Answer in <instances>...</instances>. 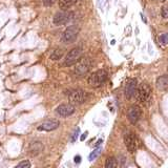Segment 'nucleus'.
I'll use <instances>...</instances> for the list:
<instances>
[{"label": "nucleus", "instance_id": "1", "mask_svg": "<svg viewBox=\"0 0 168 168\" xmlns=\"http://www.w3.org/2000/svg\"><path fill=\"white\" fill-rule=\"evenodd\" d=\"M106 80H107V73L105 72L104 69H99L89 76L88 84L91 87H100L104 84Z\"/></svg>", "mask_w": 168, "mask_h": 168}, {"label": "nucleus", "instance_id": "2", "mask_svg": "<svg viewBox=\"0 0 168 168\" xmlns=\"http://www.w3.org/2000/svg\"><path fill=\"white\" fill-rule=\"evenodd\" d=\"M74 12L67 11V10H63V11L58 12L57 14L54 16V19H53V22L54 24L56 25H63L68 23L69 21H72L74 19Z\"/></svg>", "mask_w": 168, "mask_h": 168}, {"label": "nucleus", "instance_id": "3", "mask_svg": "<svg viewBox=\"0 0 168 168\" xmlns=\"http://www.w3.org/2000/svg\"><path fill=\"white\" fill-rule=\"evenodd\" d=\"M91 67V61L89 58H80L76 63V67H75V74L78 77L84 76L86 75Z\"/></svg>", "mask_w": 168, "mask_h": 168}, {"label": "nucleus", "instance_id": "4", "mask_svg": "<svg viewBox=\"0 0 168 168\" xmlns=\"http://www.w3.org/2000/svg\"><path fill=\"white\" fill-rule=\"evenodd\" d=\"M150 95H151V88H150L149 84L143 82L138 86V89L136 93V98L141 103H145L149 99Z\"/></svg>", "mask_w": 168, "mask_h": 168}, {"label": "nucleus", "instance_id": "5", "mask_svg": "<svg viewBox=\"0 0 168 168\" xmlns=\"http://www.w3.org/2000/svg\"><path fill=\"white\" fill-rule=\"evenodd\" d=\"M68 100L74 105L82 104L87 100V93L82 89H75L68 94Z\"/></svg>", "mask_w": 168, "mask_h": 168}, {"label": "nucleus", "instance_id": "6", "mask_svg": "<svg viewBox=\"0 0 168 168\" xmlns=\"http://www.w3.org/2000/svg\"><path fill=\"white\" fill-rule=\"evenodd\" d=\"M82 55V48L81 47H75L72 50H69V53L66 55L65 59H64L63 65L65 66H72L78 62V60L81 58Z\"/></svg>", "mask_w": 168, "mask_h": 168}, {"label": "nucleus", "instance_id": "7", "mask_svg": "<svg viewBox=\"0 0 168 168\" xmlns=\"http://www.w3.org/2000/svg\"><path fill=\"white\" fill-rule=\"evenodd\" d=\"M79 28L76 25H71L64 30L63 35H62V41L64 43H73V42L77 39L78 34H79Z\"/></svg>", "mask_w": 168, "mask_h": 168}, {"label": "nucleus", "instance_id": "8", "mask_svg": "<svg viewBox=\"0 0 168 168\" xmlns=\"http://www.w3.org/2000/svg\"><path fill=\"white\" fill-rule=\"evenodd\" d=\"M124 143L129 152L136 151V150L139 148V145H140L139 139L137 138V136H136L133 132H127L126 135H125Z\"/></svg>", "mask_w": 168, "mask_h": 168}, {"label": "nucleus", "instance_id": "9", "mask_svg": "<svg viewBox=\"0 0 168 168\" xmlns=\"http://www.w3.org/2000/svg\"><path fill=\"white\" fill-rule=\"evenodd\" d=\"M137 89H138V82H137V80L136 79H129V80L127 81L124 88V95L126 97V99H131L132 97L136 96Z\"/></svg>", "mask_w": 168, "mask_h": 168}, {"label": "nucleus", "instance_id": "10", "mask_svg": "<svg viewBox=\"0 0 168 168\" xmlns=\"http://www.w3.org/2000/svg\"><path fill=\"white\" fill-rule=\"evenodd\" d=\"M141 116H142V110L137 105H132L128 110V113H127V118L131 124H136L140 120Z\"/></svg>", "mask_w": 168, "mask_h": 168}, {"label": "nucleus", "instance_id": "11", "mask_svg": "<svg viewBox=\"0 0 168 168\" xmlns=\"http://www.w3.org/2000/svg\"><path fill=\"white\" fill-rule=\"evenodd\" d=\"M60 125V122L58 120H55V119H53V120H46V121H44L43 123L38 126V130H42V131H52V130H55L57 129Z\"/></svg>", "mask_w": 168, "mask_h": 168}, {"label": "nucleus", "instance_id": "12", "mask_svg": "<svg viewBox=\"0 0 168 168\" xmlns=\"http://www.w3.org/2000/svg\"><path fill=\"white\" fill-rule=\"evenodd\" d=\"M56 113L61 117H68L72 116L75 113V106L71 104H61L56 108Z\"/></svg>", "mask_w": 168, "mask_h": 168}, {"label": "nucleus", "instance_id": "13", "mask_svg": "<svg viewBox=\"0 0 168 168\" xmlns=\"http://www.w3.org/2000/svg\"><path fill=\"white\" fill-rule=\"evenodd\" d=\"M42 150H43V144L41 142H39V141L33 142L30 145V153L32 156H38Z\"/></svg>", "mask_w": 168, "mask_h": 168}, {"label": "nucleus", "instance_id": "14", "mask_svg": "<svg viewBox=\"0 0 168 168\" xmlns=\"http://www.w3.org/2000/svg\"><path fill=\"white\" fill-rule=\"evenodd\" d=\"M157 87L161 91H167L168 89V76L164 75L158 78L157 80Z\"/></svg>", "mask_w": 168, "mask_h": 168}, {"label": "nucleus", "instance_id": "15", "mask_svg": "<svg viewBox=\"0 0 168 168\" xmlns=\"http://www.w3.org/2000/svg\"><path fill=\"white\" fill-rule=\"evenodd\" d=\"M78 0H59V6L62 10H67L75 3H77Z\"/></svg>", "mask_w": 168, "mask_h": 168}, {"label": "nucleus", "instance_id": "16", "mask_svg": "<svg viewBox=\"0 0 168 168\" xmlns=\"http://www.w3.org/2000/svg\"><path fill=\"white\" fill-rule=\"evenodd\" d=\"M64 52L63 50H60V48H57L53 52V54L50 55V59L52 60H59V59L62 58V56H63Z\"/></svg>", "mask_w": 168, "mask_h": 168}, {"label": "nucleus", "instance_id": "17", "mask_svg": "<svg viewBox=\"0 0 168 168\" xmlns=\"http://www.w3.org/2000/svg\"><path fill=\"white\" fill-rule=\"evenodd\" d=\"M105 167L106 168H115L117 167V160L115 158H108L105 163Z\"/></svg>", "mask_w": 168, "mask_h": 168}, {"label": "nucleus", "instance_id": "18", "mask_svg": "<svg viewBox=\"0 0 168 168\" xmlns=\"http://www.w3.org/2000/svg\"><path fill=\"white\" fill-rule=\"evenodd\" d=\"M101 153V148L100 147H97L95 150H93L91 151V153L89 154V157H88V159H89V161H94L95 159H97L98 158V156Z\"/></svg>", "mask_w": 168, "mask_h": 168}, {"label": "nucleus", "instance_id": "19", "mask_svg": "<svg viewBox=\"0 0 168 168\" xmlns=\"http://www.w3.org/2000/svg\"><path fill=\"white\" fill-rule=\"evenodd\" d=\"M159 42L163 45H166L168 44V33L166 34H162L161 36H159Z\"/></svg>", "mask_w": 168, "mask_h": 168}, {"label": "nucleus", "instance_id": "20", "mask_svg": "<svg viewBox=\"0 0 168 168\" xmlns=\"http://www.w3.org/2000/svg\"><path fill=\"white\" fill-rule=\"evenodd\" d=\"M161 15H162L163 18L167 19L168 18V6H163L161 8Z\"/></svg>", "mask_w": 168, "mask_h": 168}, {"label": "nucleus", "instance_id": "21", "mask_svg": "<svg viewBox=\"0 0 168 168\" xmlns=\"http://www.w3.org/2000/svg\"><path fill=\"white\" fill-rule=\"evenodd\" d=\"M17 167L18 168H28V167H30V163L28 162V161H23V162L19 163V164L17 165Z\"/></svg>", "mask_w": 168, "mask_h": 168}, {"label": "nucleus", "instance_id": "22", "mask_svg": "<svg viewBox=\"0 0 168 168\" xmlns=\"http://www.w3.org/2000/svg\"><path fill=\"white\" fill-rule=\"evenodd\" d=\"M42 1H43V4L45 6H50L55 2H57V0H42Z\"/></svg>", "mask_w": 168, "mask_h": 168}, {"label": "nucleus", "instance_id": "23", "mask_svg": "<svg viewBox=\"0 0 168 168\" xmlns=\"http://www.w3.org/2000/svg\"><path fill=\"white\" fill-rule=\"evenodd\" d=\"M79 132H80V128H77V129L75 130L74 135H73V137H72V142H75V141L77 140L78 136H79Z\"/></svg>", "mask_w": 168, "mask_h": 168}, {"label": "nucleus", "instance_id": "24", "mask_svg": "<svg viewBox=\"0 0 168 168\" xmlns=\"http://www.w3.org/2000/svg\"><path fill=\"white\" fill-rule=\"evenodd\" d=\"M80 162H81V157L80 156H76V157H75V163H76V164H79Z\"/></svg>", "mask_w": 168, "mask_h": 168}, {"label": "nucleus", "instance_id": "25", "mask_svg": "<svg viewBox=\"0 0 168 168\" xmlns=\"http://www.w3.org/2000/svg\"><path fill=\"white\" fill-rule=\"evenodd\" d=\"M86 136H87V132L83 133V135L81 136V139H80V140H81V141H84V140H85V138H86Z\"/></svg>", "mask_w": 168, "mask_h": 168}, {"label": "nucleus", "instance_id": "26", "mask_svg": "<svg viewBox=\"0 0 168 168\" xmlns=\"http://www.w3.org/2000/svg\"><path fill=\"white\" fill-rule=\"evenodd\" d=\"M102 142H103V140H102V139H100V140L98 141V142H97V146H99V145H100L101 143H102Z\"/></svg>", "mask_w": 168, "mask_h": 168}, {"label": "nucleus", "instance_id": "27", "mask_svg": "<svg viewBox=\"0 0 168 168\" xmlns=\"http://www.w3.org/2000/svg\"><path fill=\"white\" fill-rule=\"evenodd\" d=\"M161 2H164V1H166V0H160Z\"/></svg>", "mask_w": 168, "mask_h": 168}, {"label": "nucleus", "instance_id": "28", "mask_svg": "<svg viewBox=\"0 0 168 168\" xmlns=\"http://www.w3.org/2000/svg\"><path fill=\"white\" fill-rule=\"evenodd\" d=\"M167 71H168V67H167Z\"/></svg>", "mask_w": 168, "mask_h": 168}]
</instances>
